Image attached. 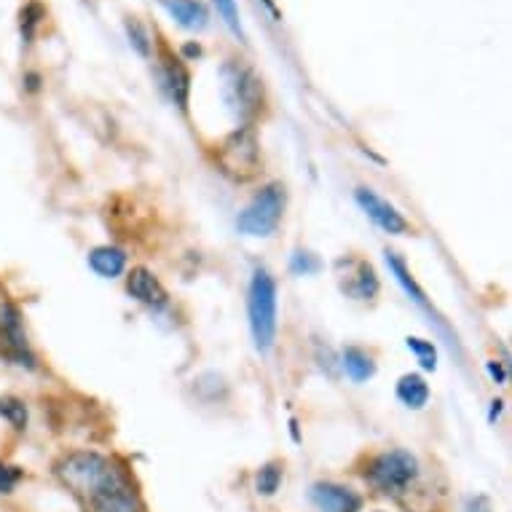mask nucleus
I'll use <instances>...</instances> for the list:
<instances>
[{"label": "nucleus", "mask_w": 512, "mask_h": 512, "mask_svg": "<svg viewBox=\"0 0 512 512\" xmlns=\"http://www.w3.org/2000/svg\"><path fill=\"white\" fill-rule=\"evenodd\" d=\"M387 263L389 269H392V274H395V279L400 282V287H403L405 293L411 295V301L419 306V309H424L427 314H432L435 317V309H432V303L427 301V295H424V290H421L419 285H416V279L411 277V271H408V266H405L400 258H397L395 252H387Z\"/></svg>", "instance_id": "12"}, {"label": "nucleus", "mask_w": 512, "mask_h": 512, "mask_svg": "<svg viewBox=\"0 0 512 512\" xmlns=\"http://www.w3.org/2000/svg\"><path fill=\"white\" fill-rule=\"evenodd\" d=\"M250 330L255 349L261 354L271 352L277 338V282L266 269H255L247 298Z\"/></svg>", "instance_id": "2"}, {"label": "nucleus", "mask_w": 512, "mask_h": 512, "mask_svg": "<svg viewBox=\"0 0 512 512\" xmlns=\"http://www.w3.org/2000/svg\"><path fill=\"white\" fill-rule=\"evenodd\" d=\"M344 293L357 298V301H368V298H373V295L378 293L376 271L370 269L368 263H357L352 274H349V279L344 282Z\"/></svg>", "instance_id": "13"}, {"label": "nucleus", "mask_w": 512, "mask_h": 512, "mask_svg": "<svg viewBox=\"0 0 512 512\" xmlns=\"http://www.w3.org/2000/svg\"><path fill=\"white\" fill-rule=\"evenodd\" d=\"M397 400H400L403 405H408V408H413V411L424 408L429 400L427 381H424L421 376H416V373L403 376L400 378V384H397Z\"/></svg>", "instance_id": "15"}, {"label": "nucleus", "mask_w": 512, "mask_h": 512, "mask_svg": "<svg viewBox=\"0 0 512 512\" xmlns=\"http://www.w3.org/2000/svg\"><path fill=\"white\" fill-rule=\"evenodd\" d=\"M126 33L132 38V46H135L143 57H151V41H148V33H145V27L137 22L135 17L126 19Z\"/></svg>", "instance_id": "19"}, {"label": "nucleus", "mask_w": 512, "mask_h": 512, "mask_svg": "<svg viewBox=\"0 0 512 512\" xmlns=\"http://www.w3.org/2000/svg\"><path fill=\"white\" fill-rule=\"evenodd\" d=\"M0 416H6L17 429H25L27 408L19 400H14V397H3L0 400Z\"/></svg>", "instance_id": "18"}, {"label": "nucleus", "mask_w": 512, "mask_h": 512, "mask_svg": "<svg viewBox=\"0 0 512 512\" xmlns=\"http://www.w3.org/2000/svg\"><path fill=\"white\" fill-rule=\"evenodd\" d=\"M89 266H92L100 277L116 279L118 274H124L126 255L118 247H94L89 255Z\"/></svg>", "instance_id": "14"}, {"label": "nucleus", "mask_w": 512, "mask_h": 512, "mask_svg": "<svg viewBox=\"0 0 512 512\" xmlns=\"http://www.w3.org/2000/svg\"><path fill=\"white\" fill-rule=\"evenodd\" d=\"M261 148L252 126H239L236 132L218 145V167L220 172L236 183H247L261 172Z\"/></svg>", "instance_id": "3"}, {"label": "nucleus", "mask_w": 512, "mask_h": 512, "mask_svg": "<svg viewBox=\"0 0 512 512\" xmlns=\"http://www.w3.org/2000/svg\"><path fill=\"white\" fill-rule=\"evenodd\" d=\"M408 349H411L419 362L424 365L427 370H435L437 365V354H435V346L429 344V341H421V338H408Z\"/></svg>", "instance_id": "20"}, {"label": "nucleus", "mask_w": 512, "mask_h": 512, "mask_svg": "<svg viewBox=\"0 0 512 512\" xmlns=\"http://www.w3.org/2000/svg\"><path fill=\"white\" fill-rule=\"evenodd\" d=\"M126 290L132 298H137L145 306H164L167 303V290L161 287V282L153 277L148 269H132L126 277Z\"/></svg>", "instance_id": "10"}, {"label": "nucleus", "mask_w": 512, "mask_h": 512, "mask_svg": "<svg viewBox=\"0 0 512 512\" xmlns=\"http://www.w3.org/2000/svg\"><path fill=\"white\" fill-rule=\"evenodd\" d=\"M282 215H285V188L271 183L244 207L236 226L247 236H269L277 231Z\"/></svg>", "instance_id": "5"}, {"label": "nucleus", "mask_w": 512, "mask_h": 512, "mask_svg": "<svg viewBox=\"0 0 512 512\" xmlns=\"http://www.w3.org/2000/svg\"><path fill=\"white\" fill-rule=\"evenodd\" d=\"M169 17L185 30H204L210 25V11L202 0H159Z\"/></svg>", "instance_id": "11"}, {"label": "nucleus", "mask_w": 512, "mask_h": 512, "mask_svg": "<svg viewBox=\"0 0 512 512\" xmlns=\"http://www.w3.org/2000/svg\"><path fill=\"white\" fill-rule=\"evenodd\" d=\"M215 3V9H218L220 19L226 22L228 30L236 35V38H244L242 22H239V9H236V0H212Z\"/></svg>", "instance_id": "17"}, {"label": "nucleus", "mask_w": 512, "mask_h": 512, "mask_svg": "<svg viewBox=\"0 0 512 512\" xmlns=\"http://www.w3.org/2000/svg\"><path fill=\"white\" fill-rule=\"evenodd\" d=\"M354 199H357L362 212H365L381 231H387V234L395 236H403L411 231V223L403 218V212L397 210L395 204H389L387 199H381L376 191H370V188H357Z\"/></svg>", "instance_id": "7"}, {"label": "nucleus", "mask_w": 512, "mask_h": 512, "mask_svg": "<svg viewBox=\"0 0 512 512\" xmlns=\"http://www.w3.org/2000/svg\"><path fill=\"white\" fill-rule=\"evenodd\" d=\"M311 502L319 512H360L362 507V499L352 488L336 486V483L311 486Z\"/></svg>", "instance_id": "9"}, {"label": "nucleus", "mask_w": 512, "mask_h": 512, "mask_svg": "<svg viewBox=\"0 0 512 512\" xmlns=\"http://www.w3.org/2000/svg\"><path fill=\"white\" fill-rule=\"evenodd\" d=\"M365 478L381 494H408L416 478H419V462L408 451H387V454H378L376 459H370Z\"/></svg>", "instance_id": "4"}, {"label": "nucleus", "mask_w": 512, "mask_h": 512, "mask_svg": "<svg viewBox=\"0 0 512 512\" xmlns=\"http://www.w3.org/2000/svg\"><path fill=\"white\" fill-rule=\"evenodd\" d=\"M161 84L169 92L172 102L177 108L185 110L188 108V92H191V76L185 70L183 59H177L172 51L164 46L161 49Z\"/></svg>", "instance_id": "8"}, {"label": "nucleus", "mask_w": 512, "mask_h": 512, "mask_svg": "<svg viewBox=\"0 0 512 512\" xmlns=\"http://www.w3.org/2000/svg\"><path fill=\"white\" fill-rule=\"evenodd\" d=\"M41 19H43V9L38 6V3H30V6L22 11V38H25L27 43L33 41L35 27L41 25Z\"/></svg>", "instance_id": "22"}, {"label": "nucleus", "mask_w": 512, "mask_h": 512, "mask_svg": "<svg viewBox=\"0 0 512 512\" xmlns=\"http://www.w3.org/2000/svg\"><path fill=\"white\" fill-rule=\"evenodd\" d=\"M282 483V472L277 470V464H266L261 472H258V491L266 496H271Z\"/></svg>", "instance_id": "21"}, {"label": "nucleus", "mask_w": 512, "mask_h": 512, "mask_svg": "<svg viewBox=\"0 0 512 512\" xmlns=\"http://www.w3.org/2000/svg\"><path fill=\"white\" fill-rule=\"evenodd\" d=\"M3 311H6V306H0V328H3Z\"/></svg>", "instance_id": "24"}, {"label": "nucleus", "mask_w": 512, "mask_h": 512, "mask_svg": "<svg viewBox=\"0 0 512 512\" xmlns=\"http://www.w3.org/2000/svg\"><path fill=\"white\" fill-rule=\"evenodd\" d=\"M344 365H346V373L352 376V381H368V378L376 373V362H373V357H370L368 352L357 349V346L346 349Z\"/></svg>", "instance_id": "16"}, {"label": "nucleus", "mask_w": 512, "mask_h": 512, "mask_svg": "<svg viewBox=\"0 0 512 512\" xmlns=\"http://www.w3.org/2000/svg\"><path fill=\"white\" fill-rule=\"evenodd\" d=\"M57 478L84 512H143L129 475L108 456L94 451L62 456Z\"/></svg>", "instance_id": "1"}, {"label": "nucleus", "mask_w": 512, "mask_h": 512, "mask_svg": "<svg viewBox=\"0 0 512 512\" xmlns=\"http://www.w3.org/2000/svg\"><path fill=\"white\" fill-rule=\"evenodd\" d=\"M19 470L17 467H6V464H0V494H11L14 486L19 483Z\"/></svg>", "instance_id": "23"}, {"label": "nucleus", "mask_w": 512, "mask_h": 512, "mask_svg": "<svg viewBox=\"0 0 512 512\" xmlns=\"http://www.w3.org/2000/svg\"><path fill=\"white\" fill-rule=\"evenodd\" d=\"M223 94H226L228 105L244 121H250L261 110V81L255 78V73L250 68H244L242 62H228L226 68H223Z\"/></svg>", "instance_id": "6"}]
</instances>
